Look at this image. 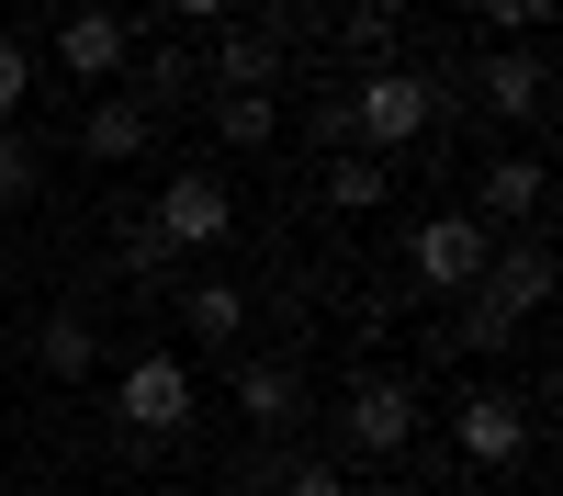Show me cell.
I'll list each match as a JSON object with an SVG mask.
<instances>
[{
  "instance_id": "obj_1",
  "label": "cell",
  "mask_w": 563,
  "mask_h": 496,
  "mask_svg": "<svg viewBox=\"0 0 563 496\" xmlns=\"http://www.w3.org/2000/svg\"><path fill=\"white\" fill-rule=\"evenodd\" d=\"M417 418H429V395H417L406 373H361L339 395V440H350V463H406L417 451Z\"/></svg>"
},
{
  "instance_id": "obj_2",
  "label": "cell",
  "mask_w": 563,
  "mask_h": 496,
  "mask_svg": "<svg viewBox=\"0 0 563 496\" xmlns=\"http://www.w3.org/2000/svg\"><path fill=\"white\" fill-rule=\"evenodd\" d=\"M429 124H440V90H429V79H406V68H372V79H361V102H350V147L395 169V158H406Z\"/></svg>"
},
{
  "instance_id": "obj_3",
  "label": "cell",
  "mask_w": 563,
  "mask_h": 496,
  "mask_svg": "<svg viewBox=\"0 0 563 496\" xmlns=\"http://www.w3.org/2000/svg\"><path fill=\"white\" fill-rule=\"evenodd\" d=\"M192 361H169V350H147V361H124V384H113V429L124 440H180V429H192Z\"/></svg>"
},
{
  "instance_id": "obj_4",
  "label": "cell",
  "mask_w": 563,
  "mask_h": 496,
  "mask_svg": "<svg viewBox=\"0 0 563 496\" xmlns=\"http://www.w3.org/2000/svg\"><path fill=\"white\" fill-rule=\"evenodd\" d=\"M485 249H496L485 214H429V225L406 238V283H417V294H474V283H485Z\"/></svg>"
},
{
  "instance_id": "obj_5",
  "label": "cell",
  "mask_w": 563,
  "mask_h": 496,
  "mask_svg": "<svg viewBox=\"0 0 563 496\" xmlns=\"http://www.w3.org/2000/svg\"><path fill=\"white\" fill-rule=\"evenodd\" d=\"M147 214H158V238H169L180 260H203V249H225V238H238V192H225V169H180Z\"/></svg>"
},
{
  "instance_id": "obj_6",
  "label": "cell",
  "mask_w": 563,
  "mask_h": 496,
  "mask_svg": "<svg viewBox=\"0 0 563 496\" xmlns=\"http://www.w3.org/2000/svg\"><path fill=\"white\" fill-rule=\"evenodd\" d=\"M451 440H462V463H485V474H507L530 451V395H507V384H474L451 406Z\"/></svg>"
},
{
  "instance_id": "obj_7",
  "label": "cell",
  "mask_w": 563,
  "mask_h": 496,
  "mask_svg": "<svg viewBox=\"0 0 563 496\" xmlns=\"http://www.w3.org/2000/svg\"><path fill=\"white\" fill-rule=\"evenodd\" d=\"M225 395H238V418H249L260 440H282V429H294L305 406H316L294 361H225Z\"/></svg>"
},
{
  "instance_id": "obj_8",
  "label": "cell",
  "mask_w": 563,
  "mask_h": 496,
  "mask_svg": "<svg viewBox=\"0 0 563 496\" xmlns=\"http://www.w3.org/2000/svg\"><path fill=\"white\" fill-rule=\"evenodd\" d=\"M124 57H135V23H124V12H102V0L57 23V68H68V79H102V90H113V79H124Z\"/></svg>"
},
{
  "instance_id": "obj_9",
  "label": "cell",
  "mask_w": 563,
  "mask_h": 496,
  "mask_svg": "<svg viewBox=\"0 0 563 496\" xmlns=\"http://www.w3.org/2000/svg\"><path fill=\"white\" fill-rule=\"evenodd\" d=\"M474 305H496V316H530L552 305V249L541 238H519V249H485V283H474Z\"/></svg>"
},
{
  "instance_id": "obj_10",
  "label": "cell",
  "mask_w": 563,
  "mask_h": 496,
  "mask_svg": "<svg viewBox=\"0 0 563 496\" xmlns=\"http://www.w3.org/2000/svg\"><path fill=\"white\" fill-rule=\"evenodd\" d=\"M135 147H158V113H147V90H102V102L79 113V158H102V169H124Z\"/></svg>"
},
{
  "instance_id": "obj_11",
  "label": "cell",
  "mask_w": 563,
  "mask_h": 496,
  "mask_svg": "<svg viewBox=\"0 0 563 496\" xmlns=\"http://www.w3.org/2000/svg\"><path fill=\"white\" fill-rule=\"evenodd\" d=\"M541 102H552L541 45H496V57H485V113L496 124H541Z\"/></svg>"
},
{
  "instance_id": "obj_12",
  "label": "cell",
  "mask_w": 563,
  "mask_h": 496,
  "mask_svg": "<svg viewBox=\"0 0 563 496\" xmlns=\"http://www.w3.org/2000/svg\"><path fill=\"white\" fill-rule=\"evenodd\" d=\"M541 203H552V169L541 158H485V180H474V214L485 225H541Z\"/></svg>"
},
{
  "instance_id": "obj_13",
  "label": "cell",
  "mask_w": 563,
  "mask_h": 496,
  "mask_svg": "<svg viewBox=\"0 0 563 496\" xmlns=\"http://www.w3.org/2000/svg\"><path fill=\"white\" fill-rule=\"evenodd\" d=\"M282 68H294V45H282V34H249V23L214 34V90H260V102H271Z\"/></svg>"
},
{
  "instance_id": "obj_14",
  "label": "cell",
  "mask_w": 563,
  "mask_h": 496,
  "mask_svg": "<svg viewBox=\"0 0 563 496\" xmlns=\"http://www.w3.org/2000/svg\"><path fill=\"white\" fill-rule=\"evenodd\" d=\"M180 328H192V350H238L249 339V294L225 271H203V283H180Z\"/></svg>"
},
{
  "instance_id": "obj_15",
  "label": "cell",
  "mask_w": 563,
  "mask_h": 496,
  "mask_svg": "<svg viewBox=\"0 0 563 496\" xmlns=\"http://www.w3.org/2000/svg\"><path fill=\"white\" fill-rule=\"evenodd\" d=\"M249 496H361V485L327 463V451H282V440H271L260 463H249Z\"/></svg>"
},
{
  "instance_id": "obj_16",
  "label": "cell",
  "mask_w": 563,
  "mask_h": 496,
  "mask_svg": "<svg viewBox=\"0 0 563 496\" xmlns=\"http://www.w3.org/2000/svg\"><path fill=\"white\" fill-rule=\"evenodd\" d=\"M34 361L57 384H79L90 361H102V339H90V305H45V328H34Z\"/></svg>"
},
{
  "instance_id": "obj_17",
  "label": "cell",
  "mask_w": 563,
  "mask_h": 496,
  "mask_svg": "<svg viewBox=\"0 0 563 496\" xmlns=\"http://www.w3.org/2000/svg\"><path fill=\"white\" fill-rule=\"evenodd\" d=\"M384 192H395V169H384V158H361V147H350V158H327V214H372Z\"/></svg>"
},
{
  "instance_id": "obj_18",
  "label": "cell",
  "mask_w": 563,
  "mask_h": 496,
  "mask_svg": "<svg viewBox=\"0 0 563 496\" xmlns=\"http://www.w3.org/2000/svg\"><path fill=\"white\" fill-rule=\"evenodd\" d=\"M45 192V158H34V135L23 124H0V214H23Z\"/></svg>"
},
{
  "instance_id": "obj_19",
  "label": "cell",
  "mask_w": 563,
  "mask_h": 496,
  "mask_svg": "<svg viewBox=\"0 0 563 496\" xmlns=\"http://www.w3.org/2000/svg\"><path fill=\"white\" fill-rule=\"evenodd\" d=\"M214 135H225V147H271L282 113L260 102V90H214Z\"/></svg>"
},
{
  "instance_id": "obj_20",
  "label": "cell",
  "mask_w": 563,
  "mask_h": 496,
  "mask_svg": "<svg viewBox=\"0 0 563 496\" xmlns=\"http://www.w3.org/2000/svg\"><path fill=\"white\" fill-rule=\"evenodd\" d=\"M113 260L135 271V283H158V271H180V249L158 238V214H124V225H113Z\"/></svg>"
},
{
  "instance_id": "obj_21",
  "label": "cell",
  "mask_w": 563,
  "mask_h": 496,
  "mask_svg": "<svg viewBox=\"0 0 563 496\" xmlns=\"http://www.w3.org/2000/svg\"><path fill=\"white\" fill-rule=\"evenodd\" d=\"M23 102H34V45H23V34H0V124H12Z\"/></svg>"
},
{
  "instance_id": "obj_22",
  "label": "cell",
  "mask_w": 563,
  "mask_h": 496,
  "mask_svg": "<svg viewBox=\"0 0 563 496\" xmlns=\"http://www.w3.org/2000/svg\"><path fill=\"white\" fill-rule=\"evenodd\" d=\"M350 45L384 57V45H395V0H350Z\"/></svg>"
},
{
  "instance_id": "obj_23",
  "label": "cell",
  "mask_w": 563,
  "mask_h": 496,
  "mask_svg": "<svg viewBox=\"0 0 563 496\" xmlns=\"http://www.w3.org/2000/svg\"><path fill=\"white\" fill-rule=\"evenodd\" d=\"M552 0H485V34H541Z\"/></svg>"
},
{
  "instance_id": "obj_24",
  "label": "cell",
  "mask_w": 563,
  "mask_h": 496,
  "mask_svg": "<svg viewBox=\"0 0 563 496\" xmlns=\"http://www.w3.org/2000/svg\"><path fill=\"white\" fill-rule=\"evenodd\" d=\"M316 158H350V102H316Z\"/></svg>"
},
{
  "instance_id": "obj_25",
  "label": "cell",
  "mask_w": 563,
  "mask_h": 496,
  "mask_svg": "<svg viewBox=\"0 0 563 496\" xmlns=\"http://www.w3.org/2000/svg\"><path fill=\"white\" fill-rule=\"evenodd\" d=\"M169 23H238V0H158Z\"/></svg>"
},
{
  "instance_id": "obj_26",
  "label": "cell",
  "mask_w": 563,
  "mask_h": 496,
  "mask_svg": "<svg viewBox=\"0 0 563 496\" xmlns=\"http://www.w3.org/2000/svg\"><path fill=\"white\" fill-rule=\"evenodd\" d=\"M271 12H282V23H305V12H327V0H271Z\"/></svg>"
},
{
  "instance_id": "obj_27",
  "label": "cell",
  "mask_w": 563,
  "mask_h": 496,
  "mask_svg": "<svg viewBox=\"0 0 563 496\" xmlns=\"http://www.w3.org/2000/svg\"><path fill=\"white\" fill-rule=\"evenodd\" d=\"M203 496H249V485H203Z\"/></svg>"
}]
</instances>
